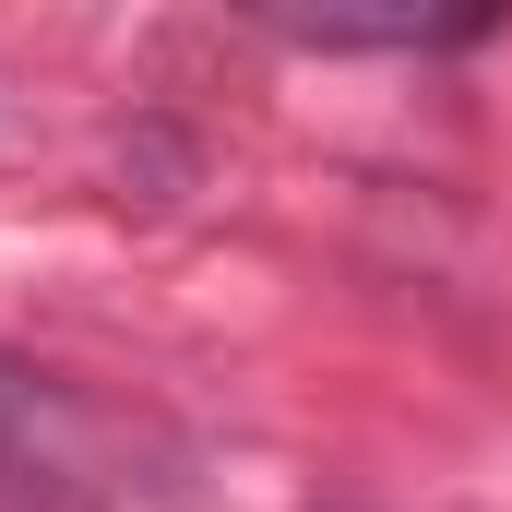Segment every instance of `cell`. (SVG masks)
Here are the masks:
<instances>
[{"label": "cell", "instance_id": "obj_1", "mask_svg": "<svg viewBox=\"0 0 512 512\" xmlns=\"http://www.w3.org/2000/svg\"><path fill=\"white\" fill-rule=\"evenodd\" d=\"M0 453H12V405H0Z\"/></svg>", "mask_w": 512, "mask_h": 512}]
</instances>
